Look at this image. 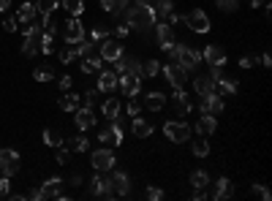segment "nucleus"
I'll return each instance as SVG.
<instances>
[{
  "label": "nucleus",
  "mask_w": 272,
  "mask_h": 201,
  "mask_svg": "<svg viewBox=\"0 0 272 201\" xmlns=\"http://www.w3.org/2000/svg\"><path fill=\"white\" fill-rule=\"evenodd\" d=\"M95 101H98V90H87L82 98H79V103H82V106H87V109H93Z\"/></svg>",
  "instance_id": "ea45409f"
},
{
  "label": "nucleus",
  "mask_w": 272,
  "mask_h": 201,
  "mask_svg": "<svg viewBox=\"0 0 272 201\" xmlns=\"http://www.w3.org/2000/svg\"><path fill=\"white\" fill-rule=\"evenodd\" d=\"M41 52H44V55H52V52H55V36L44 33V36H41Z\"/></svg>",
  "instance_id": "4c0bfd02"
},
{
  "label": "nucleus",
  "mask_w": 272,
  "mask_h": 201,
  "mask_svg": "<svg viewBox=\"0 0 272 201\" xmlns=\"http://www.w3.org/2000/svg\"><path fill=\"white\" fill-rule=\"evenodd\" d=\"M57 6H60V0H38V3H36V11H38V14H52Z\"/></svg>",
  "instance_id": "e433bc0d"
},
{
  "label": "nucleus",
  "mask_w": 272,
  "mask_h": 201,
  "mask_svg": "<svg viewBox=\"0 0 272 201\" xmlns=\"http://www.w3.org/2000/svg\"><path fill=\"white\" fill-rule=\"evenodd\" d=\"M11 190H8V177L3 174V180H0V196H8Z\"/></svg>",
  "instance_id": "3c124183"
},
{
  "label": "nucleus",
  "mask_w": 272,
  "mask_h": 201,
  "mask_svg": "<svg viewBox=\"0 0 272 201\" xmlns=\"http://www.w3.org/2000/svg\"><path fill=\"white\" fill-rule=\"evenodd\" d=\"M55 161H57V163H66V161H68V150H66V147H57V155H55Z\"/></svg>",
  "instance_id": "8fccbe9b"
},
{
  "label": "nucleus",
  "mask_w": 272,
  "mask_h": 201,
  "mask_svg": "<svg viewBox=\"0 0 272 201\" xmlns=\"http://www.w3.org/2000/svg\"><path fill=\"white\" fill-rule=\"evenodd\" d=\"M201 57H204L213 68H223L226 65V52L221 47H207L204 52H201Z\"/></svg>",
  "instance_id": "dca6fc26"
},
{
  "label": "nucleus",
  "mask_w": 272,
  "mask_h": 201,
  "mask_svg": "<svg viewBox=\"0 0 272 201\" xmlns=\"http://www.w3.org/2000/svg\"><path fill=\"white\" fill-rule=\"evenodd\" d=\"M174 109H177V115H188L191 111V95L182 93V87H177V93H174Z\"/></svg>",
  "instance_id": "412c9836"
},
{
  "label": "nucleus",
  "mask_w": 272,
  "mask_h": 201,
  "mask_svg": "<svg viewBox=\"0 0 272 201\" xmlns=\"http://www.w3.org/2000/svg\"><path fill=\"white\" fill-rule=\"evenodd\" d=\"M256 63H259V57H256V55H245V57L240 60V65H242V68H253Z\"/></svg>",
  "instance_id": "49530a36"
},
{
  "label": "nucleus",
  "mask_w": 272,
  "mask_h": 201,
  "mask_svg": "<svg viewBox=\"0 0 272 201\" xmlns=\"http://www.w3.org/2000/svg\"><path fill=\"white\" fill-rule=\"evenodd\" d=\"M117 111H120V101H117V98H109L107 103H103V117L115 120V117H117Z\"/></svg>",
  "instance_id": "c9c22d12"
},
{
  "label": "nucleus",
  "mask_w": 272,
  "mask_h": 201,
  "mask_svg": "<svg viewBox=\"0 0 272 201\" xmlns=\"http://www.w3.org/2000/svg\"><path fill=\"white\" fill-rule=\"evenodd\" d=\"M117 87V74L115 71H103L98 76V93H112Z\"/></svg>",
  "instance_id": "aec40b11"
},
{
  "label": "nucleus",
  "mask_w": 272,
  "mask_h": 201,
  "mask_svg": "<svg viewBox=\"0 0 272 201\" xmlns=\"http://www.w3.org/2000/svg\"><path fill=\"white\" fill-rule=\"evenodd\" d=\"M169 11H174V6L169 3V0H161V3H158V8H155V16H161V19L166 22V16H169Z\"/></svg>",
  "instance_id": "58836bf2"
},
{
  "label": "nucleus",
  "mask_w": 272,
  "mask_h": 201,
  "mask_svg": "<svg viewBox=\"0 0 272 201\" xmlns=\"http://www.w3.org/2000/svg\"><path fill=\"white\" fill-rule=\"evenodd\" d=\"M185 25H188V30H194V33H207L210 30V16L201 11V8H194L188 16H185Z\"/></svg>",
  "instance_id": "39448f33"
},
{
  "label": "nucleus",
  "mask_w": 272,
  "mask_h": 201,
  "mask_svg": "<svg viewBox=\"0 0 272 201\" xmlns=\"http://www.w3.org/2000/svg\"><path fill=\"white\" fill-rule=\"evenodd\" d=\"M90 193H95V196H107V198L115 196V190H112V182L103 177V171H98V177H93V182H90Z\"/></svg>",
  "instance_id": "9b49d317"
},
{
  "label": "nucleus",
  "mask_w": 272,
  "mask_h": 201,
  "mask_svg": "<svg viewBox=\"0 0 272 201\" xmlns=\"http://www.w3.org/2000/svg\"><path fill=\"white\" fill-rule=\"evenodd\" d=\"M60 109L63 111H76L79 109V95H63V98H60Z\"/></svg>",
  "instance_id": "f704fd0d"
},
{
  "label": "nucleus",
  "mask_w": 272,
  "mask_h": 201,
  "mask_svg": "<svg viewBox=\"0 0 272 201\" xmlns=\"http://www.w3.org/2000/svg\"><path fill=\"white\" fill-rule=\"evenodd\" d=\"M115 152L109 150V147H101L98 152H93V169L95 171H112L115 169Z\"/></svg>",
  "instance_id": "20e7f679"
},
{
  "label": "nucleus",
  "mask_w": 272,
  "mask_h": 201,
  "mask_svg": "<svg viewBox=\"0 0 272 201\" xmlns=\"http://www.w3.org/2000/svg\"><path fill=\"white\" fill-rule=\"evenodd\" d=\"M128 115H131V117H136V115H139V103H136V101L128 106Z\"/></svg>",
  "instance_id": "5fc2aeb1"
},
{
  "label": "nucleus",
  "mask_w": 272,
  "mask_h": 201,
  "mask_svg": "<svg viewBox=\"0 0 272 201\" xmlns=\"http://www.w3.org/2000/svg\"><path fill=\"white\" fill-rule=\"evenodd\" d=\"M155 38H158V47L166 49V47H172V43H174V30L163 22V25H158V28H155Z\"/></svg>",
  "instance_id": "a211bd4d"
},
{
  "label": "nucleus",
  "mask_w": 272,
  "mask_h": 201,
  "mask_svg": "<svg viewBox=\"0 0 272 201\" xmlns=\"http://www.w3.org/2000/svg\"><path fill=\"white\" fill-rule=\"evenodd\" d=\"M8 6H11V0H0V11H6Z\"/></svg>",
  "instance_id": "4d7b16f0"
},
{
  "label": "nucleus",
  "mask_w": 272,
  "mask_h": 201,
  "mask_svg": "<svg viewBox=\"0 0 272 201\" xmlns=\"http://www.w3.org/2000/svg\"><path fill=\"white\" fill-rule=\"evenodd\" d=\"M101 6H103V11H109V14L120 16V14H122V8L128 6V0H101Z\"/></svg>",
  "instance_id": "cd10ccee"
},
{
  "label": "nucleus",
  "mask_w": 272,
  "mask_h": 201,
  "mask_svg": "<svg viewBox=\"0 0 272 201\" xmlns=\"http://www.w3.org/2000/svg\"><path fill=\"white\" fill-rule=\"evenodd\" d=\"M253 193H256L259 198H264V201H269V190H267L264 185H253Z\"/></svg>",
  "instance_id": "09e8293b"
},
{
  "label": "nucleus",
  "mask_w": 272,
  "mask_h": 201,
  "mask_svg": "<svg viewBox=\"0 0 272 201\" xmlns=\"http://www.w3.org/2000/svg\"><path fill=\"white\" fill-rule=\"evenodd\" d=\"M163 133H166V139H169V142L182 144V142H188V139H191V128L185 125V122H166V125H163Z\"/></svg>",
  "instance_id": "7ed1b4c3"
},
{
  "label": "nucleus",
  "mask_w": 272,
  "mask_h": 201,
  "mask_svg": "<svg viewBox=\"0 0 272 201\" xmlns=\"http://www.w3.org/2000/svg\"><path fill=\"white\" fill-rule=\"evenodd\" d=\"M191 150H194L196 158H207V155H210V144H207V139H194Z\"/></svg>",
  "instance_id": "2f4dec72"
},
{
  "label": "nucleus",
  "mask_w": 272,
  "mask_h": 201,
  "mask_svg": "<svg viewBox=\"0 0 272 201\" xmlns=\"http://www.w3.org/2000/svg\"><path fill=\"white\" fill-rule=\"evenodd\" d=\"M218 8H221V11H237L240 3H237V0H218Z\"/></svg>",
  "instance_id": "a18cd8bd"
},
{
  "label": "nucleus",
  "mask_w": 272,
  "mask_h": 201,
  "mask_svg": "<svg viewBox=\"0 0 272 201\" xmlns=\"http://www.w3.org/2000/svg\"><path fill=\"white\" fill-rule=\"evenodd\" d=\"M60 90H71V76H60Z\"/></svg>",
  "instance_id": "864d4df0"
},
{
  "label": "nucleus",
  "mask_w": 272,
  "mask_h": 201,
  "mask_svg": "<svg viewBox=\"0 0 272 201\" xmlns=\"http://www.w3.org/2000/svg\"><path fill=\"white\" fill-rule=\"evenodd\" d=\"M158 19L155 16V8L150 3H131L128 0V6H125V25L128 28H134V30H147V28H153V22Z\"/></svg>",
  "instance_id": "f257e3e1"
},
{
  "label": "nucleus",
  "mask_w": 272,
  "mask_h": 201,
  "mask_svg": "<svg viewBox=\"0 0 272 201\" xmlns=\"http://www.w3.org/2000/svg\"><path fill=\"white\" fill-rule=\"evenodd\" d=\"M109 182H112V190H115V193H128V177L122 171H117Z\"/></svg>",
  "instance_id": "c85d7f7f"
},
{
  "label": "nucleus",
  "mask_w": 272,
  "mask_h": 201,
  "mask_svg": "<svg viewBox=\"0 0 272 201\" xmlns=\"http://www.w3.org/2000/svg\"><path fill=\"white\" fill-rule=\"evenodd\" d=\"M63 8L71 16H79V14L85 11V0H63Z\"/></svg>",
  "instance_id": "473e14b6"
},
{
  "label": "nucleus",
  "mask_w": 272,
  "mask_h": 201,
  "mask_svg": "<svg viewBox=\"0 0 272 201\" xmlns=\"http://www.w3.org/2000/svg\"><path fill=\"white\" fill-rule=\"evenodd\" d=\"M98 55H101V60H107V63H115V60L122 55V47L117 41H101V47H98Z\"/></svg>",
  "instance_id": "f8f14e48"
},
{
  "label": "nucleus",
  "mask_w": 272,
  "mask_h": 201,
  "mask_svg": "<svg viewBox=\"0 0 272 201\" xmlns=\"http://www.w3.org/2000/svg\"><path fill=\"white\" fill-rule=\"evenodd\" d=\"M33 76H36V82H52L55 79V68L52 65H38L36 71H33Z\"/></svg>",
  "instance_id": "7c9ffc66"
},
{
  "label": "nucleus",
  "mask_w": 272,
  "mask_h": 201,
  "mask_svg": "<svg viewBox=\"0 0 272 201\" xmlns=\"http://www.w3.org/2000/svg\"><path fill=\"white\" fill-rule=\"evenodd\" d=\"M107 33H109V30H103V28H93V30H90V41H93V43H101V41H107V38H109Z\"/></svg>",
  "instance_id": "c03bdc74"
},
{
  "label": "nucleus",
  "mask_w": 272,
  "mask_h": 201,
  "mask_svg": "<svg viewBox=\"0 0 272 201\" xmlns=\"http://www.w3.org/2000/svg\"><path fill=\"white\" fill-rule=\"evenodd\" d=\"M232 193H234V188H232V182L226 180V177H221V180L215 182V190H213V198H215V201H221V198H229Z\"/></svg>",
  "instance_id": "5701e85b"
},
{
  "label": "nucleus",
  "mask_w": 272,
  "mask_h": 201,
  "mask_svg": "<svg viewBox=\"0 0 272 201\" xmlns=\"http://www.w3.org/2000/svg\"><path fill=\"white\" fill-rule=\"evenodd\" d=\"M98 142H101V147H117L120 142H122V128L117 125V122H112L109 128H103L101 133H98Z\"/></svg>",
  "instance_id": "6e6552de"
},
{
  "label": "nucleus",
  "mask_w": 272,
  "mask_h": 201,
  "mask_svg": "<svg viewBox=\"0 0 272 201\" xmlns=\"http://www.w3.org/2000/svg\"><path fill=\"white\" fill-rule=\"evenodd\" d=\"M117 84L125 95H139V76L136 74H120Z\"/></svg>",
  "instance_id": "f3484780"
},
{
  "label": "nucleus",
  "mask_w": 272,
  "mask_h": 201,
  "mask_svg": "<svg viewBox=\"0 0 272 201\" xmlns=\"http://www.w3.org/2000/svg\"><path fill=\"white\" fill-rule=\"evenodd\" d=\"M144 106L150 111H161L166 106V95L163 93H147L144 95Z\"/></svg>",
  "instance_id": "4be33fe9"
},
{
  "label": "nucleus",
  "mask_w": 272,
  "mask_h": 201,
  "mask_svg": "<svg viewBox=\"0 0 272 201\" xmlns=\"http://www.w3.org/2000/svg\"><path fill=\"white\" fill-rule=\"evenodd\" d=\"M163 74H166V79H169V84H174V87H182L188 82V68H182L180 63H169L163 68Z\"/></svg>",
  "instance_id": "1a4fd4ad"
},
{
  "label": "nucleus",
  "mask_w": 272,
  "mask_h": 201,
  "mask_svg": "<svg viewBox=\"0 0 272 201\" xmlns=\"http://www.w3.org/2000/svg\"><path fill=\"white\" fill-rule=\"evenodd\" d=\"M74 57H76V49H74V43H71V47H66V49H60V63H63V65H68Z\"/></svg>",
  "instance_id": "37998d69"
},
{
  "label": "nucleus",
  "mask_w": 272,
  "mask_h": 201,
  "mask_svg": "<svg viewBox=\"0 0 272 201\" xmlns=\"http://www.w3.org/2000/svg\"><path fill=\"white\" fill-rule=\"evenodd\" d=\"M158 71H161V65H158L155 60H147V63L142 65V76H147V79H150V76H155Z\"/></svg>",
  "instance_id": "a19ab883"
},
{
  "label": "nucleus",
  "mask_w": 272,
  "mask_h": 201,
  "mask_svg": "<svg viewBox=\"0 0 272 201\" xmlns=\"http://www.w3.org/2000/svg\"><path fill=\"white\" fill-rule=\"evenodd\" d=\"M0 171L6 177H14L19 171V155H16V150H0Z\"/></svg>",
  "instance_id": "423d86ee"
},
{
  "label": "nucleus",
  "mask_w": 272,
  "mask_h": 201,
  "mask_svg": "<svg viewBox=\"0 0 272 201\" xmlns=\"http://www.w3.org/2000/svg\"><path fill=\"white\" fill-rule=\"evenodd\" d=\"M68 147H71L74 152H85L87 150V139L85 136H74L71 142H68Z\"/></svg>",
  "instance_id": "79ce46f5"
},
{
  "label": "nucleus",
  "mask_w": 272,
  "mask_h": 201,
  "mask_svg": "<svg viewBox=\"0 0 272 201\" xmlns=\"http://www.w3.org/2000/svg\"><path fill=\"white\" fill-rule=\"evenodd\" d=\"M3 28H6L8 33H14V30H16V19H14V16H8V19L3 22Z\"/></svg>",
  "instance_id": "603ef678"
},
{
  "label": "nucleus",
  "mask_w": 272,
  "mask_h": 201,
  "mask_svg": "<svg viewBox=\"0 0 272 201\" xmlns=\"http://www.w3.org/2000/svg\"><path fill=\"white\" fill-rule=\"evenodd\" d=\"M60 190H63V180L52 177L38 188V198H60Z\"/></svg>",
  "instance_id": "ddd939ff"
},
{
  "label": "nucleus",
  "mask_w": 272,
  "mask_h": 201,
  "mask_svg": "<svg viewBox=\"0 0 272 201\" xmlns=\"http://www.w3.org/2000/svg\"><path fill=\"white\" fill-rule=\"evenodd\" d=\"M261 3H264V0H250V6H253V8H259Z\"/></svg>",
  "instance_id": "13d9d810"
},
{
  "label": "nucleus",
  "mask_w": 272,
  "mask_h": 201,
  "mask_svg": "<svg viewBox=\"0 0 272 201\" xmlns=\"http://www.w3.org/2000/svg\"><path fill=\"white\" fill-rule=\"evenodd\" d=\"M115 33H117V36H120V38H122V36H128V25H120V28H117Z\"/></svg>",
  "instance_id": "6e6d98bb"
},
{
  "label": "nucleus",
  "mask_w": 272,
  "mask_h": 201,
  "mask_svg": "<svg viewBox=\"0 0 272 201\" xmlns=\"http://www.w3.org/2000/svg\"><path fill=\"white\" fill-rule=\"evenodd\" d=\"M147 198H150V201H161L163 198V190L161 188H147Z\"/></svg>",
  "instance_id": "de8ad7c7"
},
{
  "label": "nucleus",
  "mask_w": 272,
  "mask_h": 201,
  "mask_svg": "<svg viewBox=\"0 0 272 201\" xmlns=\"http://www.w3.org/2000/svg\"><path fill=\"white\" fill-rule=\"evenodd\" d=\"M74 122H76V128L79 130H87V128H93L95 125V115H93V109H87V106H79L74 111Z\"/></svg>",
  "instance_id": "4468645a"
},
{
  "label": "nucleus",
  "mask_w": 272,
  "mask_h": 201,
  "mask_svg": "<svg viewBox=\"0 0 272 201\" xmlns=\"http://www.w3.org/2000/svg\"><path fill=\"white\" fill-rule=\"evenodd\" d=\"M215 93L218 95H234L237 93V82L226 79V76L221 74V76H218V82H215Z\"/></svg>",
  "instance_id": "a878e982"
},
{
  "label": "nucleus",
  "mask_w": 272,
  "mask_h": 201,
  "mask_svg": "<svg viewBox=\"0 0 272 201\" xmlns=\"http://www.w3.org/2000/svg\"><path fill=\"white\" fill-rule=\"evenodd\" d=\"M215 128H218L215 115H207V111H201V117H199V122H196V133H199V136H213Z\"/></svg>",
  "instance_id": "2eb2a0df"
},
{
  "label": "nucleus",
  "mask_w": 272,
  "mask_h": 201,
  "mask_svg": "<svg viewBox=\"0 0 272 201\" xmlns=\"http://www.w3.org/2000/svg\"><path fill=\"white\" fill-rule=\"evenodd\" d=\"M101 65H103V60L98 52H90V55L85 57V63H82V71L85 74H95V71H101Z\"/></svg>",
  "instance_id": "b1692460"
},
{
  "label": "nucleus",
  "mask_w": 272,
  "mask_h": 201,
  "mask_svg": "<svg viewBox=\"0 0 272 201\" xmlns=\"http://www.w3.org/2000/svg\"><path fill=\"white\" fill-rule=\"evenodd\" d=\"M44 142H47L49 147H63V133L55 128H47L44 130Z\"/></svg>",
  "instance_id": "c756f323"
},
{
  "label": "nucleus",
  "mask_w": 272,
  "mask_h": 201,
  "mask_svg": "<svg viewBox=\"0 0 272 201\" xmlns=\"http://www.w3.org/2000/svg\"><path fill=\"white\" fill-rule=\"evenodd\" d=\"M134 136H139V139H147V136H153V125L147 120H142V117H136L134 120Z\"/></svg>",
  "instance_id": "bb28decb"
},
{
  "label": "nucleus",
  "mask_w": 272,
  "mask_h": 201,
  "mask_svg": "<svg viewBox=\"0 0 272 201\" xmlns=\"http://www.w3.org/2000/svg\"><path fill=\"white\" fill-rule=\"evenodd\" d=\"M36 16H38L36 3H25V6H19V11H16V22L30 25V22H36Z\"/></svg>",
  "instance_id": "6ab92c4d"
},
{
  "label": "nucleus",
  "mask_w": 272,
  "mask_h": 201,
  "mask_svg": "<svg viewBox=\"0 0 272 201\" xmlns=\"http://www.w3.org/2000/svg\"><path fill=\"white\" fill-rule=\"evenodd\" d=\"M191 185H194L196 190H204L210 185V177L204 171H194V174H191Z\"/></svg>",
  "instance_id": "72a5a7b5"
},
{
  "label": "nucleus",
  "mask_w": 272,
  "mask_h": 201,
  "mask_svg": "<svg viewBox=\"0 0 272 201\" xmlns=\"http://www.w3.org/2000/svg\"><path fill=\"white\" fill-rule=\"evenodd\" d=\"M63 38H66V43H79L85 38V28H82V22H79L76 16L63 22Z\"/></svg>",
  "instance_id": "0eeeda50"
},
{
  "label": "nucleus",
  "mask_w": 272,
  "mask_h": 201,
  "mask_svg": "<svg viewBox=\"0 0 272 201\" xmlns=\"http://www.w3.org/2000/svg\"><path fill=\"white\" fill-rule=\"evenodd\" d=\"M166 52H169L182 68H188V71H194V68L201 63V52L188 49V47H182V43H172V47H166Z\"/></svg>",
  "instance_id": "f03ea898"
},
{
  "label": "nucleus",
  "mask_w": 272,
  "mask_h": 201,
  "mask_svg": "<svg viewBox=\"0 0 272 201\" xmlns=\"http://www.w3.org/2000/svg\"><path fill=\"white\" fill-rule=\"evenodd\" d=\"M194 90L199 93V95H207V93H213L215 90V79L210 74H204V76H199V79L194 82Z\"/></svg>",
  "instance_id": "393cba45"
},
{
  "label": "nucleus",
  "mask_w": 272,
  "mask_h": 201,
  "mask_svg": "<svg viewBox=\"0 0 272 201\" xmlns=\"http://www.w3.org/2000/svg\"><path fill=\"white\" fill-rule=\"evenodd\" d=\"M201 111H207V115H221L223 111V101H221V95H218L215 90L201 95Z\"/></svg>",
  "instance_id": "9d476101"
}]
</instances>
